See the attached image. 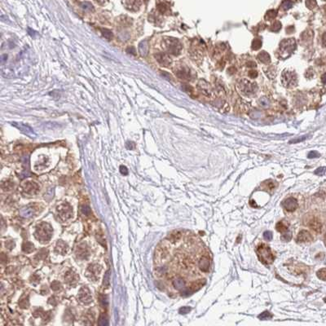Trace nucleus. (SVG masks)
<instances>
[{
	"label": "nucleus",
	"instance_id": "39448f33",
	"mask_svg": "<svg viewBox=\"0 0 326 326\" xmlns=\"http://www.w3.org/2000/svg\"><path fill=\"white\" fill-rule=\"evenodd\" d=\"M281 82L285 88H293L297 85L298 78L294 71L285 69L281 74Z\"/></svg>",
	"mask_w": 326,
	"mask_h": 326
},
{
	"label": "nucleus",
	"instance_id": "79ce46f5",
	"mask_svg": "<svg viewBox=\"0 0 326 326\" xmlns=\"http://www.w3.org/2000/svg\"><path fill=\"white\" fill-rule=\"evenodd\" d=\"M0 60H1V63H2V64H5V63L7 62V60H8V55L7 54H3L1 56V59H0Z\"/></svg>",
	"mask_w": 326,
	"mask_h": 326
},
{
	"label": "nucleus",
	"instance_id": "cd10ccee",
	"mask_svg": "<svg viewBox=\"0 0 326 326\" xmlns=\"http://www.w3.org/2000/svg\"><path fill=\"white\" fill-rule=\"evenodd\" d=\"M272 317V316L271 315V313L269 312H264L258 316V319H259V320H268V319H271Z\"/></svg>",
	"mask_w": 326,
	"mask_h": 326
},
{
	"label": "nucleus",
	"instance_id": "5701e85b",
	"mask_svg": "<svg viewBox=\"0 0 326 326\" xmlns=\"http://www.w3.org/2000/svg\"><path fill=\"white\" fill-rule=\"evenodd\" d=\"M262 188H263V190H266V191H270V190H273L276 188V183L273 180L270 179V180H266L264 181L263 183H262Z\"/></svg>",
	"mask_w": 326,
	"mask_h": 326
},
{
	"label": "nucleus",
	"instance_id": "5fc2aeb1",
	"mask_svg": "<svg viewBox=\"0 0 326 326\" xmlns=\"http://www.w3.org/2000/svg\"><path fill=\"white\" fill-rule=\"evenodd\" d=\"M235 72H236V69H235L233 67H231V68H229L228 69V73H230V74H233V73H234Z\"/></svg>",
	"mask_w": 326,
	"mask_h": 326
},
{
	"label": "nucleus",
	"instance_id": "f8f14e48",
	"mask_svg": "<svg viewBox=\"0 0 326 326\" xmlns=\"http://www.w3.org/2000/svg\"><path fill=\"white\" fill-rule=\"evenodd\" d=\"M313 241V237L312 234L307 230H302L298 233L297 237V241L298 243H305V242H311Z\"/></svg>",
	"mask_w": 326,
	"mask_h": 326
},
{
	"label": "nucleus",
	"instance_id": "3c124183",
	"mask_svg": "<svg viewBox=\"0 0 326 326\" xmlns=\"http://www.w3.org/2000/svg\"><path fill=\"white\" fill-rule=\"evenodd\" d=\"M322 43H323V45L326 48V33H324L323 34V37H322Z\"/></svg>",
	"mask_w": 326,
	"mask_h": 326
},
{
	"label": "nucleus",
	"instance_id": "20e7f679",
	"mask_svg": "<svg viewBox=\"0 0 326 326\" xmlns=\"http://www.w3.org/2000/svg\"><path fill=\"white\" fill-rule=\"evenodd\" d=\"M35 237L38 241L42 242H46L49 241L52 235V227L48 223H43L40 225L38 226L35 231Z\"/></svg>",
	"mask_w": 326,
	"mask_h": 326
},
{
	"label": "nucleus",
	"instance_id": "f03ea898",
	"mask_svg": "<svg viewBox=\"0 0 326 326\" xmlns=\"http://www.w3.org/2000/svg\"><path fill=\"white\" fill-rule=\"evenodd\" d=\"M296 49V40L294 38H288L281 41L279 49V56L283 59L289 57Z\"/></svg>",
	"mask_w": 326,
	"mask_h": 326
},
{
	"label": "nucleus",
	"instance_id": "f3484780",
	"mask_svg": "<svg viewBox=\"0 0 326 326\" xmlns=\"http://www.w3.org/2000/svg\"><path fill=\"white\" fill-rule=\"evenodd\" d=\"M139 3L138 0H126L125 6L127 9L131 11H137L139 8Z\"/></svg>",
	"mask_w": 326,
	"mask_h": 326
},
{
	"label": "nucleus",
	"instance_id": "49530a36",
	"mask_svg": "<svg viewBox=\"0 0 326 326\" xmlns=\"http://www.w3.org/2000/svg\"><path fill=\"white\" fill-rule=\"evenodd\" d=\"M99 324H100V325H107V324H108V322H107V320H106L105 318H101L100 320V322H99Z\"/></svg>",
	"mask_w": 326,
	"mask_h": 326
},
{
	"label": "nucleus",
	"instance_id": "4468645a",
	"mask_svg": "<svg viewBox=\"0 0 326 326\" xmlns=\"http://www.w3.org/2000/svg\"><path fill=\"white\" fill-rule=\"evenodd\" d=\"M79 298L82 302L85 303H89L92 302V298L91 293H90L89 289L87 288L86 286H84L83 289L80 290V293H79Z\"/></svg>",
	"mask_w": 326,
	"mask_h": 326
},
{
	"label": "nucleus",
	"instance_id": "393cba45",
	"mask_svg": "<svg viewBox=\"0 0 326 326\" xmlns=\"http://www.w3.org/2000/svg\"><path fill=\"white\" fill-rule=\"evenodd\" d=\"M101 33H102V35L104 36L106 39L110 40V39H112L113 37V33L110 31V30H109V29H101Z\"/></svg>",
	"mask_w": 326,
	"mask_h": 326
},
{
	"label": "nucleus",
	"instance_id": "6e6d98bb",
	"mask_svg": "<svg viewBox=\"0 0 326 326\" xmlns=\"http://www.w3.org/2000/svg\"><path fill=\"white\" fill-rule=\"evenodd\" d=\"M96 3H100V4L103 5L104 4V3H105V0H95Z\"/></svg>",
	"mask_w": 326,
	"mask_h": 326
},
{
	"label": "nucleus",
	"instance_id": "a878e982",
	"mask_svg": "<svg viewBox=\"0 0 326 326\" xmlns=\"http://www.w3.org/2000/svg\"><path fill=\"white\" fill-rule=\"evenodd\" d=\"M316 276L319 279L326 281V268H321L316 272Z\"/></svg>",
	"mask_w": 326,
	"mask_h": 326
},
{
	"label": "nucleus",
	"instance_id": "a211bd4d",
	"mask_svg": "<svg viewBox=\"0 0 326 326\" xmlns=\"http://www.w3.org/2000/svg\"><path fill=\"white\" fill-rule=\"evenodd\" d=\"M289 224L288 223V222L285 220H281L279 221L276 225V230L280 232L281 233H286L287 231L289 230Z\"/></svg>",
	"mask_w": 326,
	"mask_h": 326
},
{
	"label": "nucleus",
	"instance_id": "c756f323",
	"mask_svg": "<svg viewBox=\"0 0 326 326\" xmlns=\"http://www.w3.org/2000/svg\"><path fill=\"white\" fill-rule=\"evenodd\" d=\"M280 29H281V24H280V21H276V22H274L273 25H272V28H271V29H272V31L274 32H278Z\"/></svg>",
	"mask_w": 326,
	"mask_h": 326
},
{
	"label": "nucleus",
	"instance_id": "2eb2a0df",
	"mask_svg": "<svg viewBox=\"0 0 326 326\" xmlns=\"http://www.w3.org/2000/svg\"><path fill=\"white\" fill-rule=\"evenodd\" d=\"M308 226L311 228L313 231H315L316 233H320L322 230V224L320 221L316 218V217H313V218H310L309 221H308Z\"/></svg>",
	"mask_w": 326,
	"mask_h": 326
},
{
	"label": "nucleus",
	"instance_id": "37998d69",
	"mask_svg": "<svg viewBox=\"0 0 326 326\" xmlns=\"http://www.w3.org/2000/svg\"><path fill=\"white\" fill-rule=\"evenodd\" d=\"M28 33H29V35L31 36V37H35V35H37V33H36L33 29H30V28H28Z\"/></svg>",
	"mask_w": 326,
	"mask_h": 326
},
{
	"label": "nucleus",
	"instance_id": "7ed1b4c3",
	"mask_svg": "<svg viewBox=\"0 0 326 326\" xmlns=\"http://www.w3.org/2000/svg\"><path fill=\"white\" fill-rule=\"evenodd\" d=\"M163 45L164 48L170 55L173 56H178L180 54L181 51H182V44L178 39L175 38L168 37L164 38L163 41Z\"/></svg>",
	"mask_w": 326,
	"mask_h": 326
},
{
	"label": "nucleus",
	"instance_id": "dca6fc26",
	"mask_svg": "<svg viewBox=\"0 0 326 326\" xmlns=\"http://www.w3.org/2000/svg\"><path fill=\"white\" fill-rule=\"evenodd\" d=\"M38 189V187L34 182H28V183L25 185V188H24V191L29 195H32V194L33 195L37 193Z\"/></svg>",
	"mask_w": 326,
	"mask_h": 326
},
{
	"label": "nucleus",
	"instance_id": "8fccbe9b",
	"mask_svg": "<svg viewBox=\"0 0 326 326\" xmlns=\"http://www.w3.org/2000/svg\"><path fill=\"white\" fill-rule=\"evenodd\" d=\"M293 30H294V28H293V26H290V27H288L286 29V33H293Z\"/></svg>",
	"mask_w": 326,
	"mask_h": 326
},
{
	"label": "nucleus",
	"instance_id": "09e8293b",
	"mask_svg": "<svg viewBox=\"0 0 326 326\" xmlns=\"http://www.w3.org/2000/svg\"><path fill=\"white\" fill-rule=\"evenodd\" d=\"M134 147H135V143L132 142H127V148L128 149H133Z\"/></svg>",
	"mask_w": 326,
	"mask_h": 326
},
{
	"label": "nucleus",
	"instance_id": "e433bc0d",
	"mask_svg": "<svg viewBox=\"0 0 326 326\" xmlns=\"http://www.w3.org/2000/svg\"><path fill=\"white\" fill-rule=\"evenodd\" d=\"M308 158H319L320 157V154L318 153L316 151H312L310 152L308 155Z\"/></svg>",
	"mask_w": 326,
	"mask_h": 326
},
{
	"label": "nucleus",
	"instance_id": "bb28decb",
	"mask_svg": "<svg viewBox=\"0 0 326 326\" xmlns=\"http://www.w3.org/2000/svg\"><path fill=\"white\" fill-rule=\"evenodd\" d=\"M82 8H83V10L88 11V12H92L94 11V7L92 6V3H90L88 2H85L82 3Z\"/></svg>",
	"mask_w": 326,
	"mask_h": 326
},
{
	"label": "nucleus",
	"instance_id": "a18cd8bd",
	"mask_svg": "<svg viewBox=\"0 0 326 326\" xmlns=\"http://www.w3.org/2000/svg\"><path fill=\"white\" fill-rule=\"evenodd\" d=\"M291 3L289 1H285L284 3H283V7L285 8V9H289V8H291Z\"/></svg>",
	"mask_w": 326,
	"mask_h": 326
},
{
	"label": "nucleus",
	"instance_id": "603ef678",
	"mask_svg": "<svg viewBox=\"0 0 326 326\" xmlns=\"http://www.w3.org/2000/svg\"><path fill=\"white\" fill-rule=\"evenodd\" d=\"M162 75H163V77L166 78H167L168 80H171V77H170V75L169 74V73H166V72H163V73H162Z\"/></svg>",
	"mask_w": 326,
	"mask_h": 326
},
{
	"label": "nucleus",
	"instance_id": "f704fd0d",
	"mask_svg": "<svg viewBox=\"0 0 326 326\" xmlns=\"http://www.w3.org/2000/svg\"><path fill=\"white\" fill-rule=\"evenodd\" d=\"M325 170H326L325 167H319V168L316 169V170H315V174L317 175H324V172H325Z\"/></svg>",
	"mask_w": 326,
	"mask_h": 326
},
{
	"label": "nucleus",
	"instance_id": "ea45409f",
	"mask_svg": "<svg viewBox=\"0 0 326 326\" xmlns=\"http://www.w3.org/2000/svg\"><path fill=\"white\" fill-rule=\"evenodd\" d=\"M120 171H121V173L123 174V175H127V174H128V170H127V167H126V166H121V167H120Z\"/></svg>",
	"mask_w": 326,
	"mask_h": 326
},
{
	"label": "nucleus",
	"instance_id": "864d4df0",
	"mask_svg": "<svg viewBox=\"0 0 326 326\" xmlns=\"http://www.w3.org/2000/svg\"><path fill=\"white\" fill-rule=\"evenodd\" d=\"M321 81H322V83H324V84H326V73H324V74L322 75Z\"/></svg>",
	"mask_w": 326,
	"mask_h": 326
},
{
	"label": "nucleus",
	"instance_id": "b1692460",
	"mask_svg": "<svg viewBox=\"0 0 326 326\" xmlns=\"http://www.w3.org/2000/svg\"><path fill=\"white\" fill-rule=\"evenodd\" d=\"M251 48L254 51L260 49V48H262V41H261L259 38H255V39L252 42Z\"/></svg>",
	"mask_w": 326,
	"mask_h": 326
},
{
	"label": "nucleus",
	"instance_id": "2f4dec72",
	"mask_svg": "<svg viewBox=\"0 0 326 326\" xmlns=\"http://www.w3.org/2000/svg\"><path fill=\"white\" fill-rule=\"evenodd\" d=\"M307 3V7L310 9H312L313 8H315V7L316 6V0H307V3Z\"/></svg>",
	"mask_w": 326,
	"mask_h": 326
},
{
	"label": "nucleus",
	"instance_id": "0eeeda50",
	"mask_svg": "<svg viewBox=\"0 0 326 326\" xmlns=\"http://www.w3.org/2000/svg\"><path fill=\"white\" fill-rule=\"evenodd\" d=\"M282 206L285 211L289 212V213H293L298 208L299 204L298 200L294 197H289L283 201Z\"/></svg>",
	"mask_w": 326,
	"mask_h": 326
},
{
	"label": "nucleus",
	"instance_id": "7c9ffc66",
	"mask_svg": "<svg viewBox=\"0 0 326 326\" xmlns=\"http://www.w3.org/2000/svg\"><path fill=\"white\" fill-rule=\"evenodd\" d=\"M276 16V12H275V11L272 10V11H269L268 13L266 14V16H265V19L266 20H272V19L275 18Z\"/></svg>",
	"mask_w": 326,
	"mask_h": 326
},
{
	"label": "nucleus",
	"instance_id": "1a4fd4ad",
	"mask_svg": "<svg viewBox=\"0 0 326 326\" xmlns=\"http://www.w3.org/2000/svg\"><path fill=\"white\" fill-rule=\"evenodd\" d=\"M12 125H13V127H16V128L18 129L19 131H21L22 133L25 134V135L29 136V137H36V133L34 132V131H33V129L29 127V126H28V125L22 123H17V122L12 123Z\"/></svg>",
	"mask_w": 326,
	"mask_h": 326
},
{
	"label": "nucleus",
	"instance_id": "4c0bfd02",
	"mask_svg": "<svg viewBox=\"0 0 326 326\" xmlns=\"http://www.w3.org/2000/svg\"><path fill=\"white\" fill-rule=\"evenodd\" d=\"M191 311V308L189 307H183L179 309V313L180 314H187Z\"/></svg>",
	"mask_w": 326,
	"mask_h": 326
},
{
	"label": "nucleus",
	"instance_id": "ddd939ff",
	"mask_svg": "<svg viewBox=\"0 0 326 326\" xmlns=\"http://www.w3.org/2000/svg\"><path fill=\"white\" fill-rule=\"evenodd\" d=\"M175 73L177 77L179 78L185 79V80H189L191 78V71L186 67H182L180 69H178L175 71Z\"/></svg>",
	"mask_w": 326,
	"mask_h": 326
},
{
	"label": "nucleus",
	"instance_id": "423d86ee",
	"mask_svg": "<svg viewBox=\"0 0 326 326\" xmlns=\"http://www.w3.org/2000/svg\"><path fill=\"white\" fill-rule=\"evenodd\" d=\"M239 89L244 95L249 96H253L257 91V85L253 82H249L246 79H243L239 83Z\"/></svg>",
	"mask_w": 326,
	"mask_h": 326
},
{
	"label": "nucleus",
	"instance_id": "412c9836",
	"mask_svg": "<svg viewBox=\"0 0 326 326\" xmlns=\"http://www.w3.org/2000/svg\"><path fill=\"white\" fill-rule=\"evenodd\" d=\"M258 59L259 61L264 63V64H269L271 61L270 55L268 54L267 52H264V51L261 52L258 55Z\"/></svg>",
	"mask_w": 326,
	"mask_h": 326
},
{
	"label": "nucleus",
	"instance_id": "473e14b6",
	"mask_svg": "<svg viewBox=\"0 0 326 326\" xmlns=\"http://www.w3.org/2000/svg\"><path fill=\"white\" fill-rule=\"evenodd\" d=\"M263 237L264 239L268 241H270L272 240V233L269 231H266L265 233H263Z\"/></svg>",
	"mask_w": 326,
	"mask_h": 326
},
{
	"label": "nucleus",
	"instance_id": "9b49d317",
	"mask_svg": "<svg viewBox=\"0 0 326 326\" xmlns=\"http://www.w3.org/2000/svg\"><path fill=\"white\" fill-rule=\"evenodd\" d=\"M155 58L158 60V62L164 67H168L171 64L172 60L170 59V56L164 52H159L158 54L155 55Z\"/></svg>",
	"mask_w": 326,
	"mask_h": 326
},
{
	"label": "nucleus",
	"instance_id": "a19ab883",
	"mask_svg": "<svg viewBox=\"0 0 326 326\" xmlns=\"http://www.w3.org/2000/svg\"><path fill=\"white\" fill-rule=\"evenodd\" d=\"M183 90H184L185 92H190V93H191V92H193V88H192V87H190V86H188V85H183Z\"/></svg>",
	"mask_w": 326,
	"mask_h": 326
},
{
	"label": "nucleus",
	"instance_id": "58836bf2",
	"mask_svg": "<svg viewBox=\"0 0 326 326\" xmlns=\"http://www.w3.org/2000/svg\"><path fill=\"white\" fill-rule=\"evenodd\" d=\"M249 76L251 78H256L258 76V72L255 69H251V70L249 72Z\"/></svg>",
	"mask_w": 326,
	"mask_h": 326
},
{
	"label": "nucleus",
	"instance_id": "de8ad7c7",
	"mask_svg": "<svg viewBox=\"0 0 326 326\" xmlns=\"http://www.w3.org/2000/svg\"><path fill=\"white\" fill-rule=\"evenodd\" d=\"M247 67L253 69V68H255V67H257V64H256V63L253 62V61H249V62L247 63Z\"/></svg>",
	"mask_w": 326,
	"mask_h": 326
},
{
	"label": "nucleus",
	"instance_id": "f257e3e1",
	"mask_svg": "<svg viewBox=\"0 0 326 326\" xmlns=\"http://www.w3.org/2000/svg\"><path fill=\"white\" fill-rule=\"evenodd\" d=\"M258 258L262 263L265 265H270L274 262L275 256L271 251L269 246L265 244H260L256 249Z\"/></svg>",
	"mask_w": 326,
	"mask_h": 326
},
{
	"label": "nucleus",
	"instance_id": "6ab92c4d",
	"mask_svg": "<svg viewBox=\"0 0 326 326\" xmlns=\"http://www.w3.org/2000/svg\"><path fill=\"white\" fill-rule=\"evenodd\" d=\"M139 52L142 56H146L148 52V43L147 41H142L139 44Z\"/></svg>",
	"mask_w": 326,
	"mask_h": 326
},
{
	"label": "nucleus",
	"instance_id": "4be33fe9",
	"mask_svg": "<svg viewBox=\"0 0 326 326\" xmlns=\"http://www.w3.org/2000/svg\"><path fill=\"white\" fill-rule=\"evenodd\" d=\"M1 74L5 78H12L14 77V72L8 67H2L1 69Z\"/></svg>",
	"mask_w": 326,
	"mask_h": 326
},
{
	"label": "nucleus",
	"instance_id": "9d476101",
	"mask_svg": "<svg viewBox=\"0 0 326 326\" xmlns=\"http://www.w3.org/2000/svg\"><path fill=\"white\" fill-rule=\"evenodd\" d=\"M57 211L63 219H68L72 215V208L68 204H63L57 208Z\"/></svg>",
	"mask_w": 326,
	"mask_h": 326
},
{
	"label": "nucleus",
	"instance_id": "72a5a7b5",
	"mask_svg": "<svg viewBox=\"0 0 326 326\" xmlns=\"http://www.w3.org/2000/svg\"><path fill=\"white\" fill-rule=\"evenodd\" d=\"M266 98L267 97H263L259 100V104L263 106V107H267L269 104V101H268V99L266 100Z\"/></svg>",
	"mask_w": 326,
	"mask_h": 326
},
{
	"label": "nucleus",
	"instance_id": "c85d7f7f",
	"mask_svg": "<svg viewBox=\"0 0 326 326\" xmlns=\"http://www.w3.org/2000/svg\"><path fill=\"white\" fill-rule=\"evenodd\" d=\"M280 239H281V241H282L288 242V241H289L291 239H292V235H291L290 233H285L283 235H281Z\"/></svg>",
	"mask_w": 326,
	"mask_h": 326
},
{
	"label": "nucleus",
	"instance_id": "c03bdc74",
	"mask_svg": "<svg viewBox=\"0 0 326 326\" xmlns=\"http://www.w3.org/2000/svg\"><path fill=\"white\" fill-rule=\"evenodd\" d=\"M127 52H128V53H130V54L135 55V48H133V47H129V48L127 49Z\"/></svg>",
	"mask_w": 326,
	"mask_h": 326
},
{
	"label": "nucleus",
	"instance_id": "6e6552de",
	"mask_svg": "<svg viewBox=\"0 0 326 326\" xmlns=\"http://www.w3.org/2000/svg\"><path fill=\"white\" fill-rule=\"evenodd\" d=\"M198 90H199V92H201L202 95L206 96V97L210 98V99L214 97V92H213V90H212L210 85L207 82L203 80V79H202V80H200L199 81V83H198Z\"/></svg>",
	"mask_w": 326,
	"mask_h": 326
},
{
	"label": "nucleus",
	"instance_id": "c9c22d12",
	"mask_svg": "<svg viewBox=\"0 0 326 326\" xmlns=\"http://www.w3.org/2000/svg\"><path fill=\"white\" fill-rule=\"evenodd\" d=\"M307 138H308L307 136H303V137H299V138H297V139H292V140L289 141V143H299V142L304 141Z\"/></svg>",
	"mask_w": 326,
	"mask_h": 326
},
{
	"label": "nucleus",
	"instance_id": "aec40b11",
	"mask_svg": "<svg viewBox=\"0 0 326 326\" xmlns=\"http://www.w3.org/2000/svg\"><path fill=\"white\" fill-rule=\"evenodd\" d=\"M20 214H21V216H22L23 218H30V217H32V216L33 215V208L29 207V206L22 208L21 210V211H20Z\"/></svg>",
	"mask_w": 326,
	"mask_h": 326
}]
</instances>
